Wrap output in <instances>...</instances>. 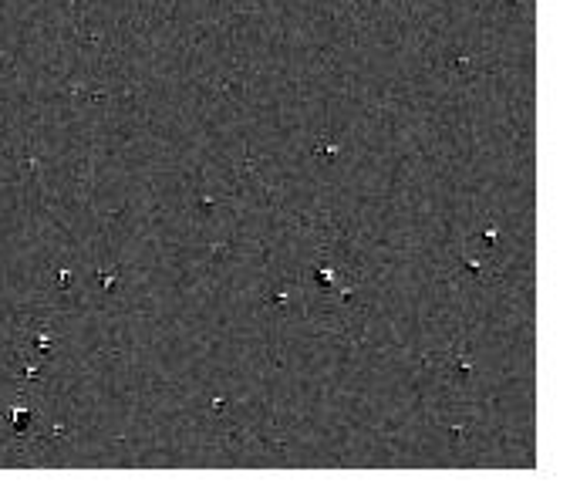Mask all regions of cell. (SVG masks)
Here are the masks:
<instances>
[{"mask_svg": "<svg viewBox=\"0 0 570 503\" xmlns=\"http://www.w3.org/2000/svg\"><path fill=\"white\" fill-rule=\"evenodd\" d=\"M317 284H321V287H331V284H334V270H331V267H321V270H317Z\"/></svg>", "mask_w": 570, "mask_h": 503, "instance_id": "6da1fadb", "label": "cell"}]
</instances>
